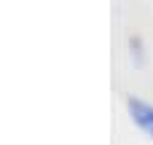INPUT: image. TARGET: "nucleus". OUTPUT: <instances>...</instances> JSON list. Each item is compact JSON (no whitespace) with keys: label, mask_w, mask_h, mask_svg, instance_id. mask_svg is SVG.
Segmentation results:
<instances>
[{"label":"nucleus","mask_w":153,"mask_h":145,"mask_svg":"<svg viewBox=\"0 0 153 145\" xmlns=\"http://www.w3.org/2000/svg\"><path fill=\"white\" fill-rule=\"evenodd\" d=\"M126 108H129L132 121H134V124H137L148 137H153V105L143 102V100H129Z\"/></svg>","instance_id":"nucleus-1"}]
</instances>
